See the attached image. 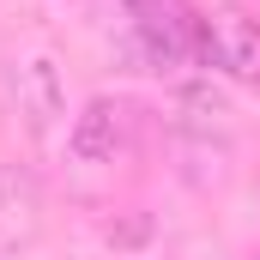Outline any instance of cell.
<instances>
[{"label": "cell", "instance_id": "3957f363", "mask_svg": "<svg viewBox=\"0 0 260 260\" xmlns=\"http://www.w3.org/2000/svg\"><path fill=\"white\" fill-rule=\"evenodd\" d=\"M18 115L30 121V133H49L55 121L67 115V91H61V73L55 61H24L18 67Z\"/></svg>", "mask_w": 260, "mask_h": 260}, {"label": "cell", "instance_id": "6da1fadb", "mask_svg": "<svg viewBox=\"0 0 260 260\" xmlns=\"http://www.w3.org/2000/svg\"><path fill=\"white\" fill-rule=\"evenodd\" d=\"M200 61L230 73V79H260V24L242 12H206L200 18Z\"/></svg>", "mask_w": 260, "mask_h": 260}, {"label": "cell", "instance_id": "7a4b0ae2", "mask_svg": "<svg viewBox=\"0 0 260 260\" xmlns=\"http://www.w3.org/2000/svg\"><path fill=\"white\" fill-rule=\"evenodd\" d=\"M127 145H133V109L127 103H115V97L85 103V115L73 121V157H85V164H115Z\"/></svg>", "mask_w": 260, "mask_h": 260}]
</instances>
